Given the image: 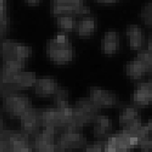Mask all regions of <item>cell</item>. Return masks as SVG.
<instances>
[{"label":"cell","mask_w":152,"mask_h":152,"mask_svg":"<svg viewBox=\"0 0 152 152\" xmlns=\"http://www.w3.org/2000/svg\"><path fill=\"white\" fill-rule=\"evenodd\" d=\"M32 48L13 39L5 38L0 41V55L3 62H16L26 65V61L31 57Z\"/></svg>","instance_id":"7a4b0ae2"},{"label":"cell","mask_w":152,"mask_h":152,"mask_svg":"<svg viewBox=\"0 0 152 152\" xmlns=\"http://www.w3.org/2000/svg\"><path fill=\"white\" fill-rule=\"evenodd\" d=\"M9 152H34L29 135L25 132H11L9 139Z\"/></svg>","instance_id":"9c48e42d"},{"label":"cell","mask_w":152,"mask_h":152,"mask_svg":"<svg viewBox=\"0 0 152 152\" xmlns=\"http://www.w3.org/2000/svg\"><path fill=\"white\" fill-rule=\"evenodd\" d=\"M47 57L55 65L63 66L72 61L75 49L67 33L59 31L47 43Z\"/></svg>","instance_id":"6da1fadb"},{"label":"cell","mask_w":152,"mask_h":152,"mask_svg":"<svg viewBox=\"0 0 152 152\" xmlns=\"http://www.w3.org/2000/svg\"><path fill=\"white\" fill-rule=\"evenodd\" d=\"M148 51L152 54V32L149 35L148 37Z\"/></svg>","instance_id":"d4e9b609"},{"label":"cell","mask_w":152,"mask_h":152,"mask_svg":"<svg viewBox=\"0 0 152 152\" xmlns=\"http://www.w3.org/2000/svg\"><path fill=\"white\" fill-rule=\"evenodd\" d=\"M112 128V123L109 118L104 116H99L95 119L94 134L96 137H103L107 135Z\"/></svg>","instance_id":"ac0fdd59"},{"label":"cell","mask_w":152,"mask_h":152,"mask_svg":"<svg viewBox=\"0 0 152 152\" xmlns=\"http://www.w3.org/2000/svg\"><path fill=\"white\" fill-rule=\"evenodd\" d=\"M90 96L89 99L98 107L99 108L112 107L117 104L118 99L116 95L109 92L107 90L100 89L98 88H92L90 89Z\"/></svg>","instance_id":"8fae6325"},{"label":"cell","mask_w":152,"mask_h":152,"mask_svg":"<svg viewBox=\"0 0 152 152\" xmlns=\"http://www.w3.org/2000/svg\"><path fill=\"white\" fill-rule=\"evenodd\" d=\"M86 144V139L78 129H66L64 133L61 134L58 145L64 150L79 148Z\"/></svg>","instance_id":"52a82bcc"},{"label":"cell","mask_w":152,"mask_h":152,"mask_svg":"<svg viewBox=\"0 0 152 152\" xmlns=\"http://www.w3.org/2000/svg\"><path fill=\"white\" fill-rule=\"evenodd\" d=\"M56 23L58 26L60 28V31L65 33H69L75 31L77 26V19L76 17L73 15H62L56 18Z\"/></svg>","instance_id":"e0dca14e"},{"label":"cell","mask_w":152,"mask_h":152,"mask_svg":"<svg viewBox=\"0 0 152 152\" xmlns=\"http://www.w3.org/2000/svg\"><path fill=\"white\" fill-rule=\"evenodd\" d=\"M127 42L129 48L139 50L144 44V36L142 29L137 25H129L126 29Z\"/></svg>","instance_id":"5bb4252c"},{"label":"cell","mask_w":152,"mask_h":152,"mask_svg":"<svg viewBox=\"0 0 152 152\" xmlns=\"http://www.w3.org/2000/svg\"><path fill=\"white\" fill-rule=\"evenodd\" d=\"M9 19L7 16V0H0V22Z\"/></svg>","instance_id":"7402d4cb"},{"label":"cell","mask_w":152,"mask_h":152,"mask_svg":"<svg viewBox=\"0 0 152 152\" xmlns=\"http://www.w3.org/2000/svg\"><path fill=\"white\" fill-rule=\"evenodd\" d=\"M102 149L103 144L101 142H96L90 146L86 147L83 152H102Z\"/></svg>","instance_id":"603a6c76"},{"label":"cell","mask_w":152,"mask_h":152,"mask_svg":"<svg viewBox=\"0 0 152 152\" xmlns=\"http://www.w3.org/2000/svg\"><path fill=\"white\" fill-rule=\"evenodd\" d=\"M37 79V78L33 72L21 70L14 79L13 85L18 91L28 89L34 87Z\"/></svg>","instance_id":"2e32d148"},{"label":"cell","mask_w":152,"mask_h":152,"mask_svg":"<svg viewBox=\"0 0 152 152\" xmlns=\"http://www.w3.org/2000/svg\"><path fill=\"white\" fill-rule=\"evenodd\" d=\"M51 12L55 18L62 15L82 18L88 15L89 8L85 6L84 0H52Z\"/></svg>","instance_id":"3957f363"},{"label":"cell","mask_w":152,"mask_h":152,"mask_svg":"<svg viewBox=\"0 0 152 152\" xmlns=\"http://www.w3.org/2000/svg\"><path fill=\"white\" fill-rule=\"evenodd\" d=\"M148 127V129H149V130H150V133H152V119L149 120Z\"/></svg>","instance_id":"83f0119b"},{"label":"cell","mask_w":152,"mask_h":152,"mask_svg":"<svg viewBox=\"0 0 152 152\" xmlns=\"http://www.w3.org/2000/svg\"><path fill=\"white\" fill-rule=\"evenodd\" d=\"M21 128L23 132L27 135H37L39 132V128L41 126L40 111L34 108L26 112L21 118Z\"/></svg>","instance_id":"30bf717a"},{"label":"cell","mask_w":152,"mask_h":152,"mask_svg":"<svg viewBox=\"0 0 152 152\" xmlns=\"http://www.w3.org/2000/svg\"><path fill=\"white\" fill-rule=\"evenodd\" d=\"M32 108L31 99L26 96L15 93L3 99V109L12 118L20 119Z\"/></svg>","instance_id":"277c9868"},{"label":"cell","mask_w":152,"mask_h":152,"mask_svg":"<svg viewBox=\"0 0 152 152\" xmlns=\"http://www.w3.org/2000/svg\"><path fill=\"white\" fill-rule=\"evenodd\" d=\"M11 131L3 130L0 132V152H9V139Z\"/></svg>","instance_id":"ffe728a7"},{"label":"cell","mask_w":152,"mask_h":152,"mask_svg":"<svg viewBox=\"0 0 152 152\" xmlns=\"http://www.w3.org/2000/svg\"><path fill=\"white\" fill-rule=\"evenodd\" d=\"M140 18L145 25L152 26V2H149L142 7Z\"/></svg>","instance_id":"d6986e66"},{"label":"cell","mask_w":152,"mask_h":152,"mask_svg":"<svg viewBox=\"0 0 152 152\" xmlns=\"http://www.w3.org/2000/svg\"><path fill=\"white\" fill-rule=\"evenodd\" d=\"M40 1L41 0H25V3L29 6L35 7V6H37L40 3Z\"/></svg>","instance_id":"cb8c5ba5"},{"label":"cell","mask_w":152,"mask_h":152,"mask_svg":"<svg viewBox=\"0 0 152 152\" xmlns=\"http://www.w3.org/2000/svg\"><path fill=\"white\" fill-rule=\"evenodd\" d=\"M99 3H106V4H109V3H114L116 1H118V0H96Z\"/></svg>","instance_id":"4316f807"},{"label":"cell","mask_w":152,"mask_h":152,"mask_svg":"<svg viewBox=\"0 0 152 152\" xmlns=\"http://www.w3.org/2000/svg\"><path fill=\"white\" fill-rule=\"evenodd\" d=\"M120 46V37L117 31H107L102 39V50L107 55L116 54Z\"/></svg>","instance_id":"9a60e30c"},{"label":"cell","mask_w":152,"mask_h":152,"mask_svg":"<svg viewBox=\"0 0 152 152\" xmlns=\"http://www.w3.org/2000/svg\"><path fill=\"white\" fill-rule=\"evenodd\" d=\"M61 88L52 77H42L37 79L33 87L34 93L42 98L54 96Z\"/></svg>","instance_id":"ba28073f"},{"label":"cell","mask_w":152,"mask_h":152,"mask_svg":"<svg viewBox=\"0 0 152 152\" xmlns=\"http://www.w3.org/2000/svg\"><path fill=\"white\" fill-rule=\"evenodd\" d=\"M96 30V18L87 15L80 18L77 23L75 32L77 37L82 38L89 37Z\"/></svg>","instance_id":"4fadbf2b"},{"label":"cell","mask_w":152,"mask_h":152,"mask_svg":"<svg viewBox=\"0 0 152 152\" xmlns=\"http://www.w3.org/2000/svg\"><path fill=\"white\" fill-rule=\"evenodd\" d=\"M15 93H18V90L12 84H7V83L0 81V98L5 99Z\"/></svg>","instance_id":"44dd1931"},{"label":"cell","mask_w":152,"mask_h":152,"mask_svg":"<svg viewBox=\"0 0 152 152\" xmlns=\"http://www.w3.org/2000/svg\"><path fill=\"white\" fill-rule=\"evenodd\" d=\"M57 129L54 128H44L42 132H38L33 141V147L37 152H57L58 143L55 140Z\"/></svg>","instance_id":"8992f818"},{"label":"cell","mask_w":152,"mask_h":152,"mask_svg":"<svg viewBox=\"0 0 152 152\" xmlns=\"http://www.w3.org/2000/svg\"><path fill=\"white\" fill-rule=\"evenodd\" d=\"M4 130V121H3V117H2V113L1 110H0V132Z\"/></svg>","instance_id":"484cf974"},{"label":"cell","mask_w":152,"mask_h":152,"mask_svg":"<svg viewBox=\"0 0 152 152\" xmlns=\"http://www.w3.org/2000/svg\"><path fill=\"white\" fill-rule=\"evenodd\" d=\"M133 101L137 107L147 106L152 101V82H141L137 85Z\"/></svg>","instance_id":"7c38bea8"},{"label":"cell","mask_w":152,"mask_h":152,"mask_svg":"<svg viewBox=\"0 0 152 152\" xmlns=\"http://www.w3.org/2000/svg\"><path fill=\"white\" fill-rule=\"evenodd\" d=\"M152 70V54L148 50L140 51L135 59L128 62L126 66L127 75L133 79H139L146 73Z\"/></svg>","instance_id":"5b68a950"}]
</instances>
